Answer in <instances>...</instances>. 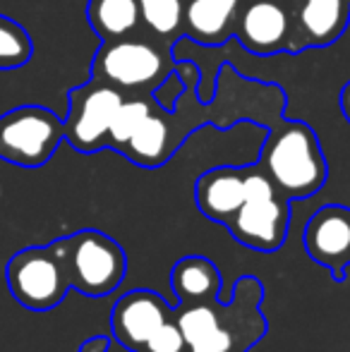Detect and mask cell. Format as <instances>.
Instances as JSON below:
<instances>
[{
  "label": "cell",
  "instance_id": "5",
  "mask_svg": "<svg viewBox=\"0 0 350 352\" xmlns=\"http://www.w3.org/2000/svg\"><path fill=\"white\" fill-rule=\"evenodd\" d=\"M122 98H125L122 91L94 77L87 84L70 89L65 142L82 153H91L108 146V130H111V122Z\"/></svg>",
  "mask_w": 350,
  "mask_h": 352
},
{
  "label": "cell",
  "instance_id": "3",
  "mask_svg": "<svg viewBox=\"0 0 350 352\" xmlns=\"http://www.w3.org/2000/svg\"><path fill=\"white\" fill-rule=\"evenodd\" d=\"M51 252L63 261L70 285L85 295H108L125 276V254L103 232L82 230L72 237H63L53 242Z\"/></svg>",
  "mask_w": 350,
  "mask_h": 352
},
{
  "label": "cell",
  "instance_id": "8",
  "mask_svg": "<svg viewBox=\"0 0 350 352\" xmlns=\"http://www.w3.org/2000/svg\"><path fill=\"white\" fill-rule=\"evenodd\" d=\"M226 226L233 230L243 245L254 247V250H276L281 247L288 230V204L285 197L274 195L264 199H245L243 206L235 211Z\"/></svg>",
  "mask_w": 350,
  "mask_h": 352
},
{
  "label": "cell",
  "instance_id": "19",
  "mask_svg": "<svg viewBox=\"0 0 350 352\" xmlns=\"http://www.w3.org/2000/svg\"><path fill=\"white\" fill-rule=\"evenodd\" d=\"M154 106L156 101L151 98V94H130V96L122 98L120 108H118L116 118L111 122V130H108V146L122 151V146L135 135L142 120L154 111Z\"/></svg>",
  "mask_w": 350,
  "mask_h": 352
},
{
  "label": "cell",
  "instance_id": "4",
  "mask_svg": "<svg viewBox=\"0 0 350 352\" xmlns=\"http://www.w3.org/2000/svg\"><path fill=\"white\" fill-rule=\"evenodd\" d=\"M65 140V120L46 106H17L0 116V158L19 168H41Z\"/></svg>",
  "mask_w": 350,
  "mask_h": 352
},
{
  "label": "cell",
  "instance_id": "1",
  "mask_svg": "<svg viewBox=\"0 0 350 352\" xmlns=\"http://www.w3.org/2000/svg\"><path fill=\"white\" fill-rule=\"evenodd\" d=\"M264 173L283 197L305 199L327 182V161L314 130L303 120L285 122L269 135L262 153Z\"/></svg>",
  "mask_w": 350,
  "mask_h": 352
},
{
  "label": "cell",
  "instance_id": "24",
  "mask_svg": "<svg viewBox=\"0 0 350 352\" xmlns=\"http://www.w3.org/2000/svg\"><path fill=\"white\" fill-rule=\"evenodd\" d=\"M290 3H298V0H290Z\"/></svg>",
  "mask_w": 350,
  "mask_h": 352
},
{
  "label": "cell",
  "instance_id": "10",
  "mask_svg": "<svg viewBox=\"0 0 350 352\" xmlns=\"http://www.w3.org/2000/svg\"><path fill=\"white\" fill-rule=\"evenodd\" d=\"M305 247L314 261L329 266L336 278H341L350 264V209H319L305 228Z\"/></svg>",
  "mask_w": 350,
  "mask_h": 352
},
{
  "label": "cell",
  "instance_id": "20",
  "mask_svg": "<svg viewBox=\"0 0 350 352\" xmlns=\"http://www.w3.org/2000/svg\"><path fill=\"white\" fill-rule=\"evenodd\" d=\"M34 56V41L29 32L8 14H0V70L24 67Z\"/></svg>",
  "mask_w": 350,
  "mask_h": 352
},
{
  "label": "cell",
  "instance_id": "15",
  "mask_svg": "<svg viewBox=\"0 0 350 352\" xmlns=\"http://www.w3.org/2000/svg\"><path fill=\"white\" fill-rule=\"evenodd\" d=\"M168 118V111L154 106V111L142 120V125L127 140L120 153H125L132 163H137L142 168H156L161 163H166L175 148Z\"/></svg>",
  "mask_w": 350,
  "mask_h": 352
},
{
  "label": "cell",
  "instance_id": "13",
  "mask_svg": "<svg viewBox=\"0 0 350 352\" xmlns=\"http://www.w3.org/2000/svg\"><path fill=\"white\" fill-rule=\"evenodd\" d=\"M245 0H185L182 36L201 46H223L235 34Z\"/></svg>",
  "mask_w": 350,
  "mask_h": 352
},
{
  "label": "cell",
  "instance_id": "9",
  "mask_svg": "<svg viewBox=\"0 0 350 352\" xmlns=\"http://www.w3.org/2000/svg\"><path fill=\"white\" fill-rule=\"evenodd\" d=\"M350 24V0H298L295 36L290 53L327 48L346 34Z\"/></svg>",
  "mask_w": 350,
  "mask_h": 352
},
{
  "label": "cell",
  "instance_id": "2",
  "mask_svg": "<svg viewBox=\"0 0 350 352\" xmlns=\"http://www.w3.org/2000/svg\"><path fill=\"white\" fill-rule=\"evenodd\" d=\"M175 70L173 53L154 36H125L101 41L91 60V77L116 87L125 96L151 94Z\"/></svg>",
  "mask_w": 350,
  "mask_h": 352
},
{
  "label": "cell",
  "instance_id": "17",
  "mask_svg": "<svg viewBox=\"0 0 350 352\" xmlns=\"http://www.w3.org/2000/svg\"><path fill=\"white\" fill-rule=\"evenodd\" d=\"M221 276L214 264L201 256H190L175 264L173 290L180 300L187 302H211L219 292Z\"/></svg>",
  "mask_w": 350,
  "mask_h": 352
},
{
  "label": "cell",
  "instance_id": "6",
  "mask_svg": "<svg viewBox=\"0 0 350 352\" xmlns=\"http://www.w3.org/2000/svg\"><path fill=\"white\" fill-rule=\"evenodd\" d=\"M8 285L19 305L43 311L56 307L65 297L70 278L51 247H32L10 259Z\"/></svg>",
  "mask_w": 350,
  "mask_h": 352
},
{
  "label": "cell",
  "instance_id": "21",
  "mask_svg": "<svg viewBox=\"0 0 350 352\" xmlns=\"http://www.w3.org/2000/svg\"><path fill=\"white\" fill-rule=\"evenodd\" d=\"M185 350H187V345L180 333V326L168 319H166L164 324L149 336V340L140 348V352H185Z\"/></svg>",
  "mask_w": 350,
  "mask_h": 352
},
{
  "label": "cell",
  "instance_id": "23",
  "mask_svg": "<svg viewBox=\"0 0 350 352\" xmlns=\"http://www.w3.org/2000/svg\"><path fill=\"white\" fill-rule=\"evenodd\" d=\"M341 111L346 116V120L350 122V79L346 82V87L341 89Z\"/></svg>",
  "mask_w": 350,
  "mask_h": 352
},
{
  "label": "cell",
  "instance_id": "18",
  "mask_svg": "<svg viewBox=\"0 0 350 352\" xmlns=\"http://www.w3.org/2000/svg\"><path fill=\"white\" fill-rule=\"evenodd\" d=\"M140 5L142 29L149 32L156 41L166 48L182 36V12H185V0H137Z\"/></svg>",
  "mask_w": 350,
  "mask_h": 352
},
{
  "label": "cell",
  "instance_id": "12",
  "mask_svg": "<svg viewBox=\"0 0 350 352\" xmlns=\"http://www.w3.org/2000/svg\"><path fill=\"white\" fill-rule=\"evenodd\" d=\"M166 321V309L159 295L146 290L127 292L113 309V333L125 348L140 352L149 336Z\"/></svg>",
  "mask_w": 350,
  "mask_h": 352
},
{
  "label": "cell",
  "instance_id": "16",
  "mask_svg": "<svg viewBox=\"0 0 350 352\" xmlns=\"http://www.w3.org/2000/svg\"><path fill=\"white\" fill-rule=\"evenodd\" d=\"M87 22L101 41L135 36L142 29L137 0H89Z\"/></svg>",
  "mask_w": 350,
  "mask_h": 352
},
{
  "label": "cell",
  "instance_id": "22",
  "mask_svg": "<svg viewBox=\"0 0 350 352\" xmlns=\"http://www.w3.org/2000/svg\"><path fill=\"white\" fill-rule=\"evenodd\" d=\"M106 348H108V340L101 338V336H96V338H89L80 348V352H106Z\"/></svg>",
  "mask_w": 350,
  "mask_h": 352
},
{
  "label": "cell",
  "instance_id": "11",
  "mask_svg": "<svg viewBox=\"0 0 350 352\" xmlns=\"http://www.w3.org/2000/svg\"><path fill=\"white\" fill-rule=\"evenodd\" d=\"M177 326L187 352H243L250 345L228 329V324H223V316L209 302H195L187 307L177 319Z\"/></svg>",
  "mask_w": 350,
  "mask_h": 352
},
{
  "label": "cell",
  "instance_id": "7",
  "mask_svg": "<svg viewBox=\"0 0 350 352\" xmlns=\"http://www.w3.org/2000/svg\"><path fill=\"white\" fill-rule=\"evenodd\" d=\"M235 38L254 56L290 53L295 36V3L245 0L235 22Z\"/></svg>",
  "mask_w": 350,
  "mask_h": 352
},
{
  "label": "cell",
  "instance_id": "14",
  "mask_svg": "<svg viewBox=\"0 0 350 352\" xmlns=\"http://www.w3.org/2000/svg\"><path fill=\"white\" fill-rule=\"evenodd\" d=\"M195 199L206 218L228 223L245 201V170L230 166L206 170L195 185Z\"/></svg>",
  "mask_w": 350,
  "mask_h": 352
}]
</instances>
